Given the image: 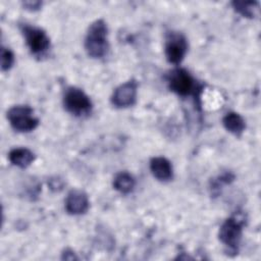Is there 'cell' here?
<instances>
[{"instance_id":"obj_1","label":"cell","mask_w":261,"mask_h":261,"mask_svg":"<svg viewBox=\"0 0 261 261\" xmlns=\"http://www.w3.org/2000/svg\"><path fill=\"white\" fill-rule=\"evenodd\" d=\"M85 48L89 56L102 58L106 55L109 45L107 39V25L103 19L94 21L87 33Z\"/></svg>"},{"instance_id":"obj_2","label":"cell","mask_w":261,"mask_h":261,"mask_svg":"<svg viewBox=\"0 0 261 261\" xmlns=\"http://www.w3.org/2000/svg\"><path fill=\"white\" fill-rule=\"evenodd\" d=\"M7 119L15 130L21 133L32 132L39 124V119L34 116V111L29 106L11 107L7 111Z\"/></svg>"},{"instance_id":"obj_3","label":"cell","mask_w":261,"mask_h":261,"mask_svg":"<svg viewBox=\"0 0 261 261\" xmlns=\"http://www.w3.org/2000/svg\"><path fill=\"white\" fill-rule=\"evenodd\" d=\"M63 104L65 109L75 116L87 115L92 109V102L88 95L74 87H70L65 91Z\"/></svg>"},{"instance_id":"obj_4","label":"cell","mask_w":261,"mask_h":261,"mask_svg":"<svg viewBox=\"0 0 261 261\" xmlns=\"http://www.w3.org/2000/svg\"><path fill=\"white\" fill-rule=\"evenodd\" d=\"M21 32L29 49L34 55L42 56L50 48V39L42 29L23 24Z\"/></svg>"},{"instance_id":"obj_5","label":"cell","mask_w":261,"mask_h":261,"mask_svg":"<svg viewBox=\"0 0 261 261\" xmlns=\"http://www.w3.org/2000/svg\"><path fill=\"white\" fill-rule=\"evenodd\" d=\"M167 82L169 89L181 97L193 95L197 91L195 80L182 68H176L170 71L167 76Z\"/></svg>"},{"instance_id":"obj_6","label":"cell","mask_w":261,"mask_h":261,"mask_svg":"<svg viewBox=\"0 0 261 261\" xmlns=\"http://www.w3.org/2000/svg\"><path fill=\"white\" fill-rule=\"evenodd\" d=\"M243 223L239 220L238 217L227 218L220 226L219 229V240L225 245L229 251L237 252L238 247L242 238V228Z\"/></svg>"},{"instance_id":"obj_7","label":"cell","mask_w":261,"mask_h":261,"mask_svg":"<svg viewBox=\"0 0 261 261\" xmlns=\"http://www.w3.org/2000/svg\"><path fill=\"white\" fill-rule=\"evenodd\" d=\"M188 50L186 38L179 34L171 32L167 35L165 41V56L168 62L178 64L184 59Z\"/></svg>"},{"instance_id":"obj_8","label":"cell","mask_w":261,"mask_h":261,"mask_svg":"<svg viewBox=\"0 0 261 261\" xmlns=\"http://www.w3.org/2000/svg\"><path fill=\"white\" fill-rule=\"evenodd\" d=\"M138 84L136 81H128L117 87L111 97V103L117 108H125L135 104L137 98Z\"/></svg>"},{"instance_id":"obj_9","label":"cell","mask_w":261,"mask_h":261,"mask_svg":"<svg viewBox=\"0 0 261 261\" xmlns=\"http://www.w3.org/2000/svg\"><path fill=\"white\" fill-rule=\"evenodd\" d=\"M65 209L69 214H84L89 209V199L86 193L80 190H72L65 199Z\"/></svg>"},{"instance_id":"obj_10","label":"cell","mask_w":261,"mask_h":261,"mask_svg":"<svg viewBox=\"0 0 261 261\" xmlns=\"http://www.w3.org/2000/svg\"><path fill=\"white\" fill-rule=\"evenodd\" d=\"M152 174L161 181L169 180L172 177V166L164 157H154L150 161Z\"/></svg>"},{"instance_id":"obj_11","label":"cell","mask_w":261,"mask_h":261,"mask_svg":"<svg viewBox=\"0 0 261 261\" xmlns=\"http://www.w3.org/2000/svg\"><path fill=\"white\" fill-rule=\"evenodd\" d=\"M8 158L13 165L25 168L35 160V155L27 148H15L9 152Z\"/></svg>"},{"instance_id":"obj_12","label":"cell","mask_w":261,"mask_h":261,"mask_svg":"<svg viewBox=\"0 0 261 261\" xmlns=\"http://www.w3.org/2000/svg\"><path fill=\"white\" fill-rule=\"evenodd\" d=\"M222 123H223L224 127L226 128V130H228L229 133H231L236 136H240L246 127L244 118L237 112L227 113L223 117Z\"/></svg>"},{"instance_id":"obj_13","label":"cell","mask_w":261,"mask_h":261,"mask_svg":"<svg viewBox=\"0 0 261 261\" xmlns=\"http://www.w3.org/2000/svg\"><path fill=\"white\" fill-rule=\"evenodd\" d=\"M135 179L134 177L125 171H121L117 173L113 180V187L116 191L121 194H128L135 188Z\"/></svg>"},{"instance_id":"obj_14","label":"cell","mask_w":261,"mask_h":261,"mask_svg":"<svg viewBox=\"0 0 261 261\" xmlns=\"http://www.w3.org/2000/svg\"><path fill=\"white\" fill-rule=\"evenodd\" d=\"M232 6L237 12L245 17H255L259 13V4L256 1H233Z\"/></svg>"},{"instance_id":"obj_15","label":"cell","mask_w":261,"mask_h":261,"mask_svg":"<svg viewBox=\"0 0 261 261\" xmlns=\"http://www.w3.org/2000/svg\"><path fill=\"white\" fill-rule=\"evenodd\" d=\"M13 62H14L13 53L9 49L2 47L1 48V68H2V70L5 71V70L10 69Z\"/></svg>"},{"instance_id":"obj_16","label":"cell","mask_w":261,"mask_h":261,"mask_svg":"<svg viewBox=\"0 0 261 261\" xmlns=\"http://www.w3.org/2000/svg\"><path fill=\"white\" fill-rule=\"evenodd\" d=\"M41 2L39 1H27V2H23V5L27 7V9H30V10H37L39 9V7L41 6Z\"/></svg>"}]
</instances>
